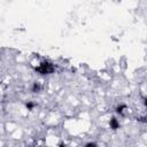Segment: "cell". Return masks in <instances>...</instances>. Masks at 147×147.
I'll use <instances>...</instances> for the list:
<instances>
[{
	"mask_svg": "<svg viewBox=\"0 0 147 147\" xmlns=\"http://www.w3.org/2000/svg\"><path fill=\"white\" fill-rule=\"evenodd\" d=\"M36 72H38L39 75L41 76H47V75H51L55 71V64H53L52 62L45 60L42 62L39 63L38 67H36Z\"/></svg>",
	"mask_w": 147,
	"mask_h": 147,
	"instance_id": "1",
	"label": "cell"
},
{
	"mask_svg": "<svg viewBox=\"0 0 147 147\" xmlns=\"http://www.w3.org/2000/svg\"><path fill=\"white\" fill-rule=\"evenodd\" d=\"M109 127H110L111 130H114V131L118 130V129L121 127L119 121H118L116 117H110V119H109Z\"/></svg>",
	"mask_w": 147,
	"mask_h": 147,
	"instance_id": "2",
	"label": "cell"
},
{
	"mask_svg": "<svg viewBox=\"0 0 147 147\" xmlns=\"http://www.w3.org/2000/svg\"><path fill=\"white\" fill-rule=\"evenodd\" d=\"M41 90H42V85H41L40 83H38V82H34V83L32 84L31 91H32L33 93H39Z\"/></svg>",
	"mask_w": 147,
	"mask_h": 147,
	"instance_id": "3",
	"label": "cell"
},
{
	"mask_svg": "<svg viewBox=\"0 0 147 147\" xmlns=\"http://www.w3.org/2000/svg\"><path fill=\"white\" fill-rule=\"evenodd\" d=\"M126 109H127V107H126L125 105H123V103H121V105H118V106L116 107V109H115V110H116V113H117L118 115H121V116H123Z\"/></svg>",
	"mask_w": 147,
	"mask_h": 147,
	"instance_id": "4",
	"label": "cell"
},
{
	"mask_svg": "<svg viewBox=\"0 0 147 147\" xmlns=\"http://www.w3.org/2000/svg\"><path fill=\"white\" fill-rule=\"evenodd\" d=\"M34 106H36V103H33L32 101H28V102L25 103V107L28 108V110H32V109L34 108Z\"/></svg>",
	"mask_w": 147,
	"mask_h": 147,
	"instance_id": "5",
	"label": "cell"
},
{
	"mask_svg": "<svg viewBox=\"0 0 147 147\" xmlns=\"http://www.w3.org/2000/svg\"><path fill=\"white\" fill-rule=\"evenodd\" d=\"M84 147H98V145H96L95 142H92V141H91V142H87Z\"/></svg>",
	"mask_w": 147,
	"mask_h": 147,
	"instance_id": "6",
	"label": "cell"
},
{
	"mask_svg": "<svg viewBox=\"0 0 147 147\" xmlns=\"http://www.w3.org/2000/svg\"><path fill=\"white\" fill-rule=\"evenodd\" d=\"M144 105H145V107L147 108V98H145V100H144Z\"/></svg>",
	"mask_w": 147,
	"mask_h": 147,
	"instance_id": "7",
	"label": "cell"
},
{
	"mask_svg": "<svg viewBox=\"0 0 147 147\" xmlns=\"http://www.w3.org/2000/svg\"><path fill=\"white\" fill-rule=\"evenodd\" d=\"M59 147H67L64 144H61V145H59Z\"/></svg>",
	"mask_w": 147,
	"mask_h": 147,
	"instance_id": "8",
	"label": "cell"
}]
</instances>
